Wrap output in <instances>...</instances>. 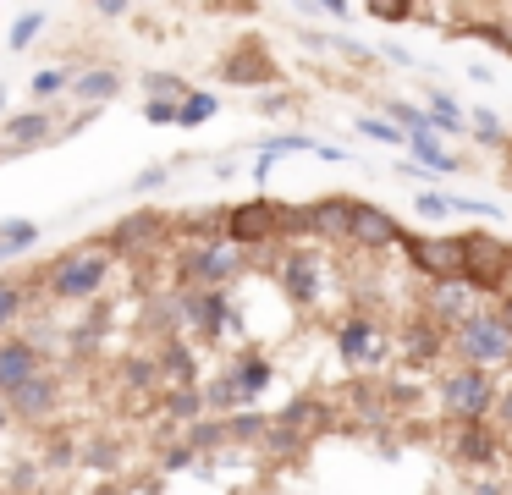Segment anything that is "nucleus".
Here are the masks:
<instances>
[{
	"instance_id": "14",
	"label": "nucleus",
	"mask_w": 512,
	"mask_h": 495,
	"mask_svg": "<svg viewBox=\"0 0 512 495\" xmlns=\"http://www.w3.org/2000/svg\"><path fill=\"white\" fill-rule=\"evenodd\" d=\"M276 424H287L292 435L314 440V435H325V429H331V407H325V402H314V396H298V402H287V407H281V418H276Z\"/></svg>"
},
{
	"instance_id": "45",
	"label": "nucleus",
	"mask_w": 512,
	"mask_h": 495,
	"mask_svg": "<svg viewBox=\"0 0 512 495\" xmlns=\"http://www.w3.org/2000/svg\"><path fill=\"white\" fill-rule=\"evenodd\" d=\"M496 418H501V429H512V385H501V402H496Z\"/></svg>"
},
{
	"instance_id": "34",
	"label": "nucleus",
	"mask_w": 512,
	"mask_h": 495,
	"mask_svg": "<svg viewBox=\"0 0 512 495\" xmlns=\"http://www.w3.org/2000/svg\"><path fill=\"white\" fill-rule=\"evenodd\" d=\"M28 88H34L39 99H56V94H67V88H72V77L61 72V66H45V72H39V77H34V83H28Z\"/></svg>"
},
{
	"instance_id": "10",
	"label": "nucleus",
	"mask_w": 512,
	"mask_h": 495,
	"mask_svg": "<svg viewBox=\"0 0 512 495\" xmlns=\"http://www.w3.org/2000/svg\"><path fill=\"white\" fill-rule=\"evenodd\" d=\"M34 374H45V363H39V347L23 336L0 341V396H12L17 385H28Z\"/></svg>"
},
{
	"instance_id": "51",
	"label": "nucleus",
	"mask_w": 512,
	"mask_h": 495,
	"mask_svg": "<svg viewBox=\"0 0 512 495\" xmlns=\"http://www.w3.org/2000/svg\"><path fill=\"white\" fill-rule=\"evenodd\" d=\"M0 110H6V88H0Z\"/></svg>"
},
{
	"instance_id": "3",
	"label": "nucleus",
	"mask_w": 512,
	"mask_h": 495,
	"mask_svg": "<svg viewBox=\"0 0 512 495\" xmlns=\"http://www.w3.org/2000/svg\"><path fill=\"white\" fill-rule=\"evenodd\" d=\"M463 281L479 292H501L512 281V242L490 231H463Z\"/></svg>"
},
{
	"instance_id": "29",
	"label": "nucleus",
	"mask_w": 512,
	"mask_h": 495,
	"mask_svg": "<svg viewBox=\"0 0 512 495\" xmlns=\"http://www.w3.org/2000/svg\"><path fill=\"white\" fill-rule=\"evenodd\" d=\"M34 242H39L34 220H6V226H0V259H12V253L34 248Z\"/></svg>"
},
{
	"instance_id": "28",
	"label": "nucleus",
	"mask_w": 512,
	"mask_h": 495,
	"mask_svg": "<svg viewBox=\"0 0 512 495\" xmlns=\"http://www.w3.org/2000/svg\"><path fill=\"white\" fill-rule=\"evenodd\" d=\"M408 143H413V160L430 165V176H435V171H457V160L441 149V143H435V132H413Z\"/></svg>"
},
{
	"instance_id": "31",
	"label": "nucleus",
	"mask_w": 512,
	"mask_h": 495,
	"mask_svg": "<svg viewBox=\"0 0 512 495\" xmlns=\"http://www.w3.org/2000/svg\"><path fill=\"white\" fill-rule=\"evenodd\" d=\"M265 429H270L265 413H232L226 418V440H254V435H265Z\"/></svg>"
},
{
	"instance_id": "50",
	"label": "nucleus",
	"mask_w": 512,
	"mask_h": 495,
	"mask_svg": "<svg viewBox=\"0 0 512 495\" xmlns=\"http://www.w3.org/2000/svg\"><path fill=\"white\" fill-rule=\"evenodd\" d=\"M94 495H116V490H105V484H100V490H94Z\"/></svg>"
},
{
	"instance_id": "43",
	"label": "nucleus",
	"mask_w": 512,
	"mask_h": 495,
	"mask_svg": "<svg viewBox=\"0 0 512 495\" xmlns=\"http://www.w3.org/2000/svg\"><path fill=\"white\" fill-rule=\"evenodd\" d=\"M166 176H171L166 165H149V171H144V176H138V182H133V193H149V187H160V182H166Z\"/></svg>"
},
{
	"instance_id": "12",
	"label": "nucleus",
	"mask_w": 512,
	"mask_h": 495,
	"mask_svg": "<svg viewBox=\"0 0 512 495\" xmlns=\"http://www.w3.org/2000/svg\"><path fill=\"white\" fill-rule=\"evenodd\" d=\"M353 215H358V198H320L309 204V231L314 237H353Z\"/></svg>"
},
{
	"instance_id": "37",
	"label": "nucleus",
	"mask_w": 512,
	"mask_h": 495,
	"mask_svg": "<svg viewBox=\"0 0 512 495\" xmlns=\"http://www.w3.org/2000/svg\"><path fill=\"white\" fill-rule=\"evenodd\" d=\"M215 116V94H193L188 105H182V127H199V121Z\"/></svg>"
},
{
	"instance_id": "22",
	"label": "nucleus",
	"mask_w": 512,
	"mask_h": 495,
	"mask_svg": "<svg viewBox=\"0 0 512 495\" xmlns=\"http://www.w3.org/2000/svg\"><path fill=\"white\" fill-rule=\"evenodd\" d=\"M232 380H237V391H243V402H254V396L270 385V363L259 358V352H243V358L232 363Z\"/></svg>"
},
{
	"instance_id": "24",
	"label": "nucleus",
	"mask_w": 512,
	"mask_h": 495,
	"mask_svg": "<svg viewBox=\"0 0 512 495\" xmlns=\"http://www.w3.org/2000/svg\"><path fill=\"white\" fill-rule=\"evenodd\" d=\"M144 88H149V105H188L193 99V88L182 83L177 72H149Z\"/></svg>"
},
{
	"instance_id": "27",
	"label": "nucleus",
	"mask_w": 512,
	"mask_h": 495,
	"mask_svg": "<svg viewBox=\"0 0 512 495\" xmlns=\"http://www.w3.org/2000/svg\"><path fill=\"white\" fill-rule=\"evenodd\" d=\"M116 88H122V83H116V72H111V66H94V72H83L78 83H72V94H78L83 105H100V99H111Z\"/></svg>"
},
{
	"instance_id": "41",
	"label": "nucleus",
	"mask_w": 512,
	"mask_h": 495,
	"mask_svg": "<svg viewBox=\"0 0 512 495\" xmlns=\"http://www.w3.org/2000/svg\"><path fill=\"white\" fill-rule=\"evenodd\" d=\"M144 121H155V127H171V121H182V105H149V99H144Z\"/></svg>"
},
{
	"instance_id": "7",
	"label": "nucleus",
	"mask_w": 512,
	"mask_h": 495,
	"mask_svg": "<svg viewBox=\"0 0 512 495\" xmlns=\"http://www.w3.org/2000/svg\"><path fill=\"white\" fill-rule=\"evenodd\" d=\"M221 231L232 237V248H248V242H265L281 231V204H265V198H248V204L226 209Z\"/></svg>"
},
{
	"instance_id": "17",
	"label": "nucleus",
	"mask_w": 512,
	"mask_h": 495,
	"mask_svg": "<svg viewBox=\"0 0 512 495\" xmlns=\"http://www.w3.org/2000/svg\"><path fill=\"white\" fill-rule=\"evenodd\" d=\"M160 374H166L171 385H199V358H193L188 341H160Z\"/></svg>"
},
{
	"instance_id": "26",
	"label": "nucleus",
	"mask_w": 512,
	"mask_h": 495,
	"mask_svg": "<svg viewBox=\"0 0 512 495\" xmlns=\"http://www.w3.org/2000/svg\"><path fill=\"white\" fill-rule=\"evenodd\" d=\"M430 121H435V132H468L474 110H463L452 94H430Z\"/></svg>"
},
{
	"instance_id": "30",
	"label": "nucleus",
	"mask_w": 512,
	"mask_h": 495,
	"mask_svg": "<svg viewBox=\"0 0 512 495\" xmlns=\"http://www.w3.org/2000/svg\"><path fill=\"white\" fill-rule=\"evenodd\" d=\"M155 380H160V363L155 358H127L122 363V385H127V391H149Z\"/></svg>"
},
{
	"instance_id": "32",
	"label": "nucleus",
	"mask_w": 512,
	"mask_h": 495,
	"mask_svg": "<svg viewBox=\"0 0 512 495\" xmlns=\"http://www.w3.org/2000/svg\"><path fill=\"white\" fill-rule=\"evenodd\" d=\"M39 28H45V11H23V17L12 22V39L6 44H12V50H28V44L39 39Z\"/></svg>"
},
{
	"instance_id": "38",
	"label": "nucleus",
	"mask_w": 512,
	"mask_h": 495,
	"mask_svg": "<svg viewBox=\"0 0 512 495\" xmlns=\"http://www.w3.org/2000/svg\"><path fill=\"white\" fill-rule=\"evenodd\" d=\"M358 132H364V138H375V143H408V132H402L397 121H375V116H369Z\"/></svg>"
},
{
	"instance_id": "46",
	"label": "nucleus",
	"mask_w": 512,
	"mask_h": 495,
	"mask_svg": "<svg viewBox=\"0 0 512 495\" xmlns=\"http://www.w3.org/2000/svg\"><path fill=\"white\" fill-rule=\"evenodd\" d=\"M45 457H50V462H72V446H67V440H50Z\"/></svg>"
},
{
	"instance_id": "21",
	"label": "nucleus",
	"mask_w": 512,
	"mask_h": 495,
	"mask_svg": "<svg viewBox=\"0 0 512 495\" xmlns=\"http://www.w3.org/2000/svg\"><path fill=\"white\" fill-rule=\"evenodd\" d=\"M402 352H408L413 363H430L435 352H441V325L435 319H419V325L402 330Z\"/></svg>"
},
{
	"instance_id": "9",
	"label": "nucleus",
	"mask_w": 512,
	"mask_h": 495,
	"mask_svg": "<svg viewBox=\"0 0 512 495\" xmlns=\"http://www.w3.org/2000/svg\"><path fill=\"white\" fill-rule=\"evenodd\" d=\"M182 297V325L193 330V336H221L226 319H232V303H226L221 292H177Z\"/></svg>"
},
{
	"instance_id": "4",
	"label": "nucleus",
	"mask_w": 512,
	"mask_h": 495,
	"mask_svg": "<svg viewBox=\"0 0 512 495\" xmlns=\"http://www.w3.org/2000/svg\"><path fill=\"white\" fill-rule=\"evenodd\" d=\"M441 402H446V413H452L457 424H485V413H496L501 391H496V380H490L485 369H457V374H446Z\"/></svg>"
},
{
	"instance_id": "39",
	"label": "nucleus",
	"mask_w": 512,
	"mask_h": 495,
	"mask_svg": "<svg viewBox=\"0 0 512 495\" xmlns=\"http://www.w3.org/2000/svg\"><path fill=\"white\" fill-rule=\"evenodd\" d=\"M226 440V424H188V446L204 451V446H221Z\"/></svg>"
},
{
	"instance_id": "49",
	"label": "nucleus",
	"mask_w": 512,
	"mask_h": 495,
	"mask_svg": "<svg viewBox=\"0 0 512 495\" xmlns=\"http://www.w3.org/2000/svg\"><path fill=\"white\" fill-rule=\"evenodd\" d=\"M6 424H12V407H6V396H0V435H6Z\"/></svg>"
},
{
	"instance_id": "5",
	"label": "nucleus",
	"mask_w": 512,
	"mask_h": 495,
	"mask_svg": "<svg viewBox=\"0 0 512 495\" xmlns=\"http://www.w3.org/2000/svg\"><path fill=\"white\" fill-rule=\"evenodd\" d=\"M402 253L419 275L430 281H463V237H424V231H402Z\"/></svg>"
},
{
	"instance_id": "23",
	"label": "nucleus",
	"mask_w": 512,
	"mask_h": 495,
	"mask_svg": "<svg viewBox=\"0 0 512 495\" xmlns=\"http://www.w3.org/2000/svg\"><path fill=\"white\" fill-rule=\"evenodd\" d=\"M496 451H501L496 429H485V424H463V435H457V457H463V462H490Z\"/></svg>"
},
{
	"instance_id": "42",
	"label": "nucleus",
	"mask_w": 512,
	"mask_h": 495,
	"mask_svg": "<svg viewBox=\"0 0 512 495\" xmlns=\"http://www.w3.org/2000/svg\"><path fill=\"white\" fill-rule=\"evenodd\" d=\"M452 198H446V193H419V215H452Z\"/></svg>"
},
{
	"instance_id": "18",
	"label": "nucleus",
	"mask_w": 512,
	"mask_h": 495,
	"mask_svg": "<svg viewBox=\"0 0 512 495\" xmlns=\"http://www.w3.org/2000/svg\"><path fill=\"white\" fill-rule=\"evenodd\" d=\"M138 319H144V330H155L160 341H177V330H188L182 325V297H149Z\"/></svg>"
},
{
	"instance_id": "8",
	"label": "nucleus",
	"mask_w": 512,
	"mask_h": 495,
	"mask_svg": "<svg viewBox=\"0 0 512 495\" xmlns=\"http://www.w3.org/2000/svg\"><path fill=\"white\" fill-rule=\"evenodd\" d=\"M56 402H61V380H56V374H34L28 385H17V391L6 396L12 418H23V424H45V418L56 413Z\"/></svg>"
},
{
	"instance_id": "47",
	"label": "nucleus",
	"mask_w": 512,
	"mask_h": 495,
	"mask_svg": "<svg viewBox=\"0 0 512 495\" xmlns=\"http://www.w3.org/2000/svg\"><path fill=\"white\" fill-rule=\"evenodd\" d=\"M94 11H100V17H127V6H122V0H100Z\"/></svg>"
},
{
	"instance_id": "35",
	"label": "nucleus",
	"mask_w": 512,
	"mask_h": 495,
	"mask_svg": "<svg viewBox=\"0 0 512 495\" xmlns=\"http://www.w3.org/2000/svg\"><path fill=\"white\" fill-rule=\"evenodd\" d=\"M204 402H210V407H248L232 374H226V380H215V385H204Z\"/></svg>"
},
{
	"instance_id": "6",
	"label": "nucleus",
	"mask_w": 512,
	"mask_h": 495,
	"mask_svg": "<svg viewBox=\"0 0 512 495\" xmlns=\"http://www.w3.org/2000/svg\"><path fill=\"white\" fill-rule=\"evenodd\" d=\"M182 281L193 286V292H215L221 281H232L237 270H243V259H237L232 248H221V242H199V248L182 253Z\"/></svg>"
},
{
	"instance_id": "19",
	"label": "nucleus",
	"mask_w": 512,
	"mask_h": 495,
	"mask_svg": "<svg viewBox=\"0 0 512 495\" xmlns=\"http://www.w3.org/2000/svg\"><path fill=\"white\" fill-rule=\"evenodd\" d=\"M281 286H287L292 303H314V292H320V275H314V259H309V253H292V259L281 264Z\"/></svg>"
},
{
	"instance_id": "11",
	"label": "nucleus",
	"mask_w": 512,
	"mask_h": 495,
	"mask_svg": "<svg viewBox=\"0 0 512 495\" xmlns=\"http://www.w3.org/2000/svg\"><path fill=\"white\" fill-rule=\"evenodd\" d=\"M160 231H166V220H160L155 209H144V215H133V220L105 231V248H111V259H138V248H149Z\"/></svg>"
},
{
	"instance_id": "1",
	"label": "nucleus",
	"mask_w": 512,
	"mask_h": 495,
	"mask_svg": "<svg viewBox=\"0 0 512 495\" xmlns=\"http://www.w3.org/2000/svg\"><path fill=\"white\" fill-rule=\"evenodd\" d=\"M105 275H111V248H72L56 259V270H50V297L56 303H83V297H94L105 286Z\"/></svg>"
},
{
	"instance_id": "16",
	"label": "nucleus",
	"mask_w": 512,
	"mask_h": 495,
	"mask_svg": "<svg viewBox=\"0 0 512 495\" xmlns=\"http://www.w3.org/2000/svg\"><path fill=\"white\" fill-rule=\"evenodd\" d=\"M468 297H474V286L468 281H435L430 286V303H435V325H463L468 319Z\"/></svg>"
},
{
	"instance_id": "13",
	"label": "nucleus",
	"mask_w": 512,
	"mask_h": 495,
	"mask_svg": "<svg viewBox=\"0 0 512 495\" xmlns=\"http://www.w3.org/2000/svg\"><path fill=\"white\" fill-rule=\"evenodd\" d=\"M353 242H364V248H391V242H402L397 215H386L380 204H358V215H353Z\"/></svg>"
},
{
	"instance_id": "15",
	"label": "nucleus",
	"mask_w": 512,
	"mask_h": 495,
	"mask_svg": "<svg viewBox=\"0 0 512 495\" xmlns=\"http://www.w3.org/2000/svg\"><path fill=\"white\" fill-rule=\"evenodd\" d=\"M336 347H342L347 363H375L380 358V336L369 319H347L342 330H336Z\"/></svg>"
},
{
	"instance_id": "40",
	"label": "nucleus",
	"mask_w": 512,
	"mask_h": 495,
	"mask_svg": "<svg viewBox=\"0 0 512 495\" xmlns=\"http://www.w3.org/2000/svg\"><path fill=\"white\" fill-rule=\"evenodd\" d=\"M474 132H479V143L501 149V121H496V110H474Z\"/></svg>"
},
{
	"instance_id": "2",
	"label": "nucleus",
	"mask_w": 512,
	"mask_h": 495,
	"mask_svg": "<svg viewBox=\"0 0 512 495\" xmlns=\"http://www.w3.org/2000/svg\"><path fill=\"white\" fill-rule=\"evenodd\" d=\"M452 347L468 358V369H496L512 358V330L501 325V314H468L452 330Z\"/></svg>"
},
{
	"instance_id": "44",
	"label": "nucleus",
	"mask_w": 512,
	"mask_h": 495,
	"mask_svg": "<svg viewBox=\"0 0 512 495\" xmlns=\"http://www.w3.org/2000/svg\"><path fill=\"white\" fill-rule=\"evenodd\" d=\"M369 17H380V22H408L413 6H369Z\"/></svg>"
},
{
	"instance_id": "36",
	"label": "nucleus",
	"mask_w": 512,
	"mask_h": 495,
	"mask_svg": "<svg viewBox=\"0 0 512 495\" xmlns=\"http://www.w3.org/2000/svg\"><path fill=\"white\" fill-rule=\"evenodd\" d=\"M83 462H89V468H116L122 451H116L111 440H89V446H83Z\"/></svg>"
},
{
	"instance_id": "33",
	"label": "nucleus",
	"mask_w": 512,
	"mask_h": 495,
	"mask_svg": "<svg viewBox=\"0 0 512 495\" xmlns=\"http://www.w3.org/2000/svg\"><path fill=\"white\" fill-rule=\"evenodd\" d=\"M23 308H28L23 286H17V281H0V330L17 325V314H23Z\"/></svg>"
},
{
	"instance_id": "48",
	"label": "nucleus",
	"mask_w": 512,
	"mask_h": 495,
	"mask_svg": "<svg viewBox=\"0 0 512 495\" xmlns=\"http://www.w3.org/2000/svg\"><path fill=\"white\" fill-rule=\"evenodd\" d=\"M496 314H501V325H507V330H512V292H507V297H501V308H496Z\"/></svg>"
},
{
	"instance_id": "25",
	"label": "nucleus",
	"mask_w": 512,
	"mask_h": 495,
	"mask_svg": "<svg viewBox=\"0 0 512 495\" xmlns=\"http://www.w3.org/2000/svg\"><path fill=\"white\" fill-rule=\"evenodd\" d=\"M204 385H171L166 391V413L171 418H182V424H199V413H204Z\"/></svg>"
},
{
	"instance_id": "20",
	"label": "nucleus",
	"mask_w": 512,
	"mask_h": 495,
	"mask_svg": "<svg viewBox=\"0 0 512 495\" xmlns=\"http://www.w3.org/2000/svg\"><path fill=\"white\" fill-rule=\"evenodd\" d=\"M50 127H56V121H50L45 110H23V116L6 121V143H12V149H39V143H50Z\"/></svg>"
}]
</instances>
